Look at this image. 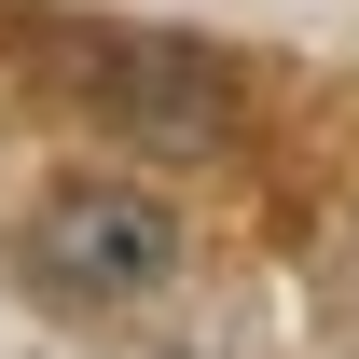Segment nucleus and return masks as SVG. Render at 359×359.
<instances>
[{"mask_svg":"<svg viewBox=\"0 0 359 359\" xmlns=\"http://www.w3.org/2000/svg\"><path fill=\"white\" fill-rule=\"evenodd\" d=\"M28 249H42V276H55V290L125 304V290H152V276L180 263V222L152 208V194H125V180H69V194H42Z\"/></svg>","mask_w":359,"mask_h":359,"instance_id":"f257e3e1","label":"nucleus"},{"mask_svg":"<svg viewBox=\"0 0 359 359\" xmlns=\"http://www.w3.org/2000/svg\"><path fill=\"white\" fill-rule=\"evenodd\" d=\"M83 83H97V111H111L125 138H152V152H208V138L235 125V83H222V55H194V42H152V28L97 42V55H83Z\"/></svg>","mask_w":359,"mask_h":359,"instance_id":"f03ea898","label":"nucleus"}]
</instances>
